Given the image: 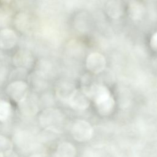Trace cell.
Listing matches in <instances>:
<instances>
[{
  "mask_svg": "<svg viewBox=\"0 0 157 157\" xmlns=\"http://www.w3.org/2000/svg\"><path fill=\"white\" fill-rule=\"evenodd\" d=\"M61 121V113L59 110L52 108L45 109L39 117L40 125L47 130L57 131Z\"/></svg>",
  "mask_w": 157,
  "mask_h": 157,
  "instance_id": "cell-1",
  "label": "cell"
},
{
  "mask_svg": "<svg viewBox=\"0 0 157 157\" xmlns=\"http://www.w3.org/2000/svg\"><path fill=\"white\" fill-rule=\"evenodd\" d=\"M6 93L12 100L20 103L28 96L29 86L23 80L13 81L7 85Z\"/></svg>",
  "mask_w": 157,
  "mask_h": 157,
  "instance_id": "cell-2",
  "label": "cell"
},
{
  "mask_svg": "<svg viewBox=\"0 0 157 157\" xmlns=\"http://www.w3.org/2000/svg\"><path fill=\"white\" fill-rule=\"evenodd\" d=\"M12 62L17 67L28 70L33 66L34 58L31 52L26 49H21L14 54Z\"/></svg>",
  "mask_w": 157,
  "mask_h": 157,
  "instance_id": "cell-3",
  "label": "cell"
},
{
  "mask_svg": "<svg viewBox=\"0 0 157 157\" xmlns=\"http://www.w3.org/2000/svg\"><path fill=\"white\" fill-rule=\"evenodd\" d=\"M106 61L104 56L99 53L90 54L86 59V66L88 71L93 74L101 72L105 67Z\"/></svg>",
  "mask_w": 157,
  "mask_h": 157,
  "instance_id": "cell-4",
  "label": "cell"
},
{
  "mask_svg": "<svg viewBox=\"0 0 157 157\" xmlns=\"http://www.w3.org/2000/svg\"><path fill=\"white\" fill-rule=\"evenodd\" d=\"M18 42V36L15 32L10 28L0 30V48L10 50L13 48Z\"/></svg>",
  "mask_w": 157,
  "mask_h": 157,
  "instance_id": "cell-5",
  "label": "cell"
},
{
  "mask_svg": "<svg viewBox=\"0 0 157 157\" xmlns=\"http://www.w3.org/2000/svg\"><path fill=\"white\" fill-rule=\"evenodd\" d=\"M14 25L18 31L22 33H27L32 28L33 21L28 13L21 12L15 15Z\"/></svg>",
  "mask_w": 157,
  "mask_h": 157,
  "instance_id": "cell-6",
  "label": "cell"
},
{
  "mask_svg": "<svg viewBox=\"0 0 157 157\" xmlns=\"http://www.w3.org/2000/svg\"><path fill=\"white\" fill-rule=\"evenodd\" d=\"M20 104V110L24 115L33 116L38 112V104L35 98L28 95V96Z\"/></svg>",
  "mask_w": 157,
  "mask_h": 157,
  "instance_id": "cell-7",
  "label": "cell"
},
{
  "mask_svg": "<svg viewBox=\"0 0 157 157\" xmlns=\"http://www.w3.org/2000/svg\"><path fill=\"white\" fill-rule=\"evenodd\" d=\"M74 86L68 82H61L56 87V93L57 96L64 101H68L75 91Z\"/></svg>",
  "mask_w": 157,
  "mask_h": 157,
  "instance_id": "cell-8",
  "label": "cell"
},
{
  "mask_svg": "<svg viewBox=\"0 0 157 157\" xmlns=\"http://www.w3.org/2000/svg\"><path fill=\"white\" fill-rule=\"evenodd\" d=\"M15 141L20 148L26 150L32 147L34 143L32 136L26 131H19L15 134Z\"/></svg>",
  "mask_w": 157,
  "mask_h": 157,
  "instance_id": "cell-9",
  "label": "cell"
},
{
  "mask_svg": "<svg viewBox=\"0 0 157 157\" xmlns=\"http://www.w3.org/2000/svg\"><path fill=\"white\" fill-rule=\"evenodd\" d=\"M105 9L107 14L113 18L120 17L122 15L123 10L121 4L119 1L115 0L108 2L106 5Z\"/></svg>",
  "mask_w": 157,
  "mask_h": 157,
  "instance_id": "cell-10",
  "label": "cell"
},
{
  "mask_svg": "<svg viewBox=\"0 0 157 157\" xmlns=\"http://www.w3.org/2000/svg\"><path fill=\"white\" fill-rule=\"evenodd\" d=\"M128 10L130 17L134 20H140L144 13V6L140 2L136 1L129 4Z\"/></svg>",
  "mask_w": 157,
  "mask_h": 157,
  "instance_id": "cell-11",
  "label": "cell"
},
{
  "mask_svg": "<svg viewBox=\"0 0 157 157\" xmlns=\"http://www.w3.org/2000/svg\"><path fill=\"white\" fill-rule=\"evenodd\" d=\"M74 148L68 143H62L57 148L55 153L56 157H73Z\"/></svg>",
  "mask_w": 157,
  "mask_h": 157,
  "instance_id": "cell-12",
  "label": "cell"
},
{
  "mask_svg": "<svg viewBox=\"0 0 157 157\" xmlns=\"http://www.w3.org/2000/svg\"><path fill=\"white\" fill-rule=\"evenodd\" d=\"M12 112L10 104L5 100L0 99V121L4 122L7 121Z\"/></svg>",
  "mask_w": 157,
  "mask_h": 157,
  "instance_id": "cell-13",
  "label": "cell"
},
{
  "mask_svg": "<svg viewBox=\"0 0 157 157\" xmlns=\"http://www.w3.org/2000/svg\"><path fill=\"white\" fill-rule=\"evenodd\" d=\"M13 145L6 137L0 135V157H3L12 151Z\"/></svg>",
  "mask_w": 157,
  "mask_h": 157,
  "instance_id": "cell-14",
  "label": "cell"
},
{
  "mask_svg": "<svg viewBox=\"0 0 157 157\" xmlns=\"http://www.w3.org/2000/svg\"><path fill=\"white\" fill-rule=\"evenodd\" d=\"M26 74H27L26 69L17 67V69L15 71H13V72H12L10 77L12 78H18L17 80H20V78H24L25 76H26Z\"/></svg>",
  "mask_w": 157,
  "mask_h": 157,
  "instance_id": "cell-15",
  "label": "cell"
},
{
  "mask_svg": "<svg viewBox=\"0 0 157 157\" xmlns=\"http://www.w3.org/2000/svg\"><path fill=\"white\" fill-rule=\"evenodd\" d=\"M7 67L5 64L0 61V82L2 81L7 75Z\"/></svg>",
  "mask_w": 157,
  "mask_h": 157,
  "instance_id": "cell-16",
  "label": "cell"
},
{
  "mask_svg": "<svg viewBox=\"0 0 157 157\" xmlns=\"http://www.w3.org/2000/svg\"><path fill=\"white\" fill-rule=\"evenodd\" d=\"M150 45L153 50L157 51V31L151 36L150 40Z\"/></svg>",
  "mask_w": 157,
  "mask_h": 157,
  "instance_id": "cell-17",
  "label": "cell"
},
{
  "mask_svg": "<svg viewBox=\"0 0 157 157\" xmlns=\"http://www.w3.org/2000/svg\"><path fill=\"white\" fill-rule=\"evenodd\" d=\"M3 157H17V156H16L15 155H14V154L12 153V152H10V153L6 155V156H3Z\"/></svg>",
  "mask_w": 157,
  "mask_h": 157,
  "instance_id": "cell-18",
  "label": "cell"
}]
</instances>
